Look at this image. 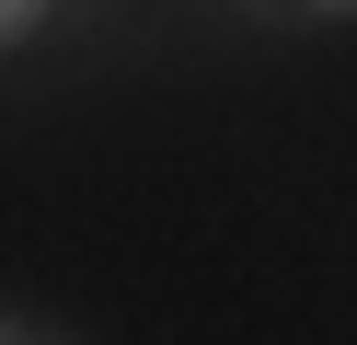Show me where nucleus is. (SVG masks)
Returning a JSON list of instances; mask_svg holds the SVG:
<instances>
[{
    "label": "nucleus",
    "mask_w": 357,
    "mask_h": 345,
    "mask_svg": "<svg viewBox=\"0 0 357 345\" xmlns=\"http://www.w3.org/2000/svg\"><path fill=\"white\" fill-rule=\"evenodd\" d=\"M47 12H58V0H0V46H24V35H35Z\"/></svg>",
    "instance_id": "obj_1"
},
{
    "label": "nucleus",
    "mask_w": 357,
    "mask_h": 345,
    "mask_svg": "<svg viewBox=\"0 0 357 345\" xmlns=\"http://www.w3.org/2000/svg\"><path fill=\"white\" fill-rule=\"evenodd\" d=\"M12 334H35V322H0V345H12Z\"/></svg>",
    "instance_id": "obj_3"
},
{
    "label": "nucleus",
    "mask_w": 357,
    "mask_h": 345,
    "mask_svg": "<svg viewBox=\"0 0 357 345\" xmlns=\"http://www.w3.org/2000/svg\"><path fill=\"white\" fill-rule=\"evenodd\" d=\"M288 12H311V23H357V0H288Z\"/></svg>",
    "instance_id": "obj_2"
}]
</instances>
